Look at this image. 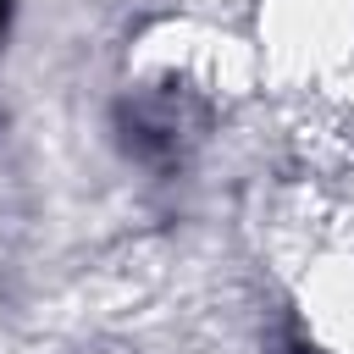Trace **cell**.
Wrapping results in <instances>:
<instances>
[{
    "instance_id": "obj_1",
    "label": "cell",
    "mask_w": 354,
    "mask_h": 354,
    "mask_svg": "<svg viewBox=\"0 0 354 354\" xmlns=\"http://www.w3.org/2000/svg\"><path fill=\"white\" fill-rule=\"evenodd\" d=\"M6 33H11V0H0V44H6Z\"/></svg>"
}]
</instances>
